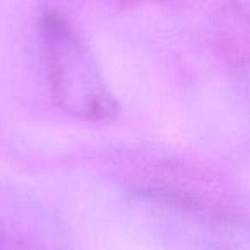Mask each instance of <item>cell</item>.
<instances>
[{
  "instance_id": "6da1fadb",
  "label": "cell",
  "mask_w": 250,
  "mask_h": 250,
  "mask_svg": "<svg viewBox=\"0 0 250 250\" xmlns=\"http://www.w3.org/2000/svg\"><path fill=\"white\" fill-rule=\"evenodd\" d=\"M40 46L53 101L65 113L86 122L115 118L118 104L89 46L59 9L40 16Z\"/></svg>"
}]
</instances>
